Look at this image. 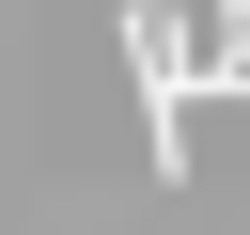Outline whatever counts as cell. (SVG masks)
<instances>
[{
	"instance_id": "cell-1",
	"label": "cell",
	"mask_w": 250,
	"mask_h": 235,
	"mask_svg": "<svg viewBox=\"0 0 250 235\" xmlns=\"http://www.w3.org/2000/svg\"><path fill=\"white\" fill-rule=\"evenodd\" d=\"M125 78H141V141H156V188H188V94H203V47L172 0H125Z\"/></svg>"
},
{
	"instance_id": "cell-2",
	"label": "cell",
	"mask_w": 250,
	"mask_h": 235,
	"mask_svg": "<svg viewBox=\"0 0 250 235\" xmlns=\"http://www.w3.org/2000/svg\"><path fill=\"white\" fill-rule=\"evenodd\" d=\"M203 78H219V94H250V0H219V16H203Z\"/></svg>"
}]
</instances>
